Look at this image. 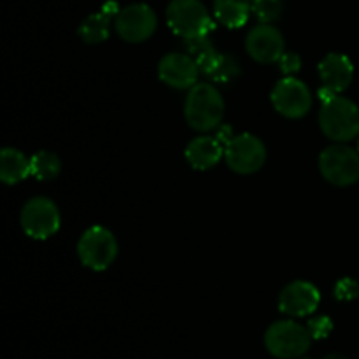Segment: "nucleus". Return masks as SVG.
I'll return each instance as SVG.
<instances>
[{"mask_svg": "<svg viewBox=\"0 0 359 359\" xmlns=\"http://www.w3.org/2000/svg\"><path fill=\"white\" fill-rule=\"evenodd\" d=\"M184 118L196 132L217 128L224 118V100L219 90L210 83H196L189 88L184 102Z\"/></svg>", "mask_w": 359, "mask_h": 359, "instance_id": "1", "label": "nucleus"}, {"mask_svg": "<svg viewBox=\"0 0 359 359\" xmlns=\"http://www.w3.org/2000/svg\"><path fill=\"white\" fill-rule=\"evenodd\" d=\"M323 133L333 142H349L359 137V107L349 98L335 95L319 112Z\"/></svg>", "mask_w": 359, "mask_h": 359, "instance_id": "2", "label": "nucleus"}, {"mask_svg": "<svg viewBox=\"0 0 359 359\" xmlns=\"http://www.w3.org/2000/svg\"><path fill=\"white\" fill-rule=\"evenodd\" d=\"M167 21L172 32L182 39L209 35L214 30L212 18L200 0H170Z\"/></svg>", "mask_w": 359, "mask_h": 359, "instance_id": "3", "label": "nucleus"}, {"mask_svg": "<svg viewBox=\"0 0 359 359\" xmlns=\"http://www.w3.org/2000/svg\"><path fill=\"white\" fill-rule=\"evenodd\" d=\"M319 170L333 186L356 184L359 181V151L337 142L319 154Z\"/></svg>", "mask_w": 359, "mask_h": 359, "instance_id": "4", "label": "nucleus"}, {"mask_svg": "<svg viewBox=\"0 0 359 359\" xmlns=\"http://www.w3.org/2000/svg\"><path fill=\"white\" fill-rule=\"evenodd\" d=\"M311 333L294 321H277L266 330L265 346L272 356L279 359H297L311 347Z\"/></svg>", "mask_w": 359, "mask_h": 359, "instance_id": "5", "label": "nucleus"}, {"mask_svg": "<svg viewBox=\"0 0 359 359\" xmlns=\"http://www.w3.org/2000/svg\"><path fill=\"white\" fill-rule=\"evenodd\" d=\"M77 255L84 266L102 272L114 263L118 256V241L107 228L91 226L81 235Z\"/></svg>", "mask_w": 359, "mask_h": 359, "instance_id": "6", "label": "nucleus"}, {"mask_svg": "<svg viewBox=\"0 0 359 359\" xmlns=\"http://www.w3.org/2000/svg\"><path fill=\"white\" fill-rule=\"evenodd\" d=\"M21 228L28 237L44 241L60 230V210L53 200L46 196H34L25 203L21 210Z\"/></svg>", "mask_w": 359, "mask_h": 359, "instance_id": "7", "label": "nucleus"}, {"mask_svg": "<svg viewBox=\"0 0 359 359\" xmlns=\"http://www.w3.org/2000/svg\"><path fill=\"white\" fill-rule=\"evenodd\" d=\"M224 160L233 172L249 175L258 172L266 161V147L252 133L235 135L224 147Z\"/></svg>", "mask_w": 359, "mask_h": 359, "instance_id": "8", "label": "nucleus"}, {"mask_svg": "<svg viewBox=\"0 0 359 359\" xmlns=\"http://www.w3.org/2000/svg\"><path fill=\"white\" fill-rule=\"evenodd\" d=\"M156 14L147 4H132L123 7L114 18L116 34L126 42H144L156 30Z\"/></svg>", "mask_w": 359, "mask_h": 359, "instance_id": "9", "label": "nucleus"}, {"mask_svg": "<svg viewBox=\"0 0 359 359\" xmlns=\"http://www.w3.org/2000/svg\"><path fill=\"white\" fill-rule=\"evenodd\" d=\"M270 98L276 111L287 119L304 118L312 105L311 90L305 83L291 76L284 77L273 86Z\"/></svg>", "mask_w": 359, "mask_h": 359, "instance_id": "10", "label": "nucleus"}, {"mask_svg": "<svg viewBox=\"0 0 359 359\" xmlns=\"http://www.w3.org/2000/svg\"><path fill=\"white\" fill-rule=\"evenodd\" d=\"M249 56L258 63H276L284 55V37L273 25L259 23L245 39Z\"/></svg>", "mask_w": 359, "mask_h": 359, "instance_id": "11", "label": "nucleus"}, {"mask_svg": "<svg viewBox=\"0 0 359 359\" xmlns=\"http://www.w3.org/2000/svg\"><path fill=\"white\" fill-rule=\"evenodd\" d=\"M321 294L314 284L294 280L287 284L279 297V311L290 318H307L319 307Z\"/></svg>", "mask_w": 359, "mask_h": 359, "instance_id": "12", "label": "nucleus"}, {"mask_svg": "<svg viewBox=\"0 0 359 359\" xmlns=\"http://www.w3.org/2000/svg\"><path fill=\"white\" fill-rule=\"evenodd\" d=\"M198 74V65L188 53H168L158 63L160 79L175 90L195 86Z\"/></svg>", "mask_w": 359, "mask_h": 359, "instance_id": "13", "label": "nucleus"}, {"mask_svg": "<svg viewBox=\"0 0 359 359\" xmlns=\"http://www.w3.org/2000/svg\"><path fill=\"white\" fill-rule=\"evenodd\" d=\"M319 76L323 84L335 93H342L351 86L354 79V65L346 55L340 53H330L319 63Z\"/></svg>", "mask_w": 359, "mask_h": 359, "instance_id": "14", "label": "nucleus"}, {"mask_svg": "<svg viewBox=\"0 0 359 359\" xmlns=\"http://www.w3.org/2000/svg\"><path fill=\"white\" fill-rule=\"evenodd\" d=\"M186 160L195 170H209L216 167L224 154V146L216 137L202 135L186 146Z\"/></svg>", "mask_w": 359, "mask_h": 359, "instance_id": "15", "label": "nucleus"}, {"mask_svg": "<svg viewBox=\"0 0 359 359\" xmlns=\"http://www.w3.org/2000/svg\"><path fill=\"white\" fill-rule=\"evenodd\" d=\"M186 53L191 56L193 60L198 65V70L202 74H205L207 77L214 72V69L219 63V58L223 53H219L216 49V46L212 44V41L209 39V35H200V37H191L184 39Z\"/></svg>", "mask_w": 359, "mask_h": 359, "instance_id": "16", "label": "nucleus"}, {"mask_svg": "<svg viewBox=\"0 0 359 359\" xmlns=\"http://www.w3.org/2000/svg\"><path fill=\"white\" fill-rule=\"evenodd\" d=\"M32 175L30 160L14 147H4L0 153V179L4 184H18Z\"/></svg>", "mask_w": 359, "mask_h": 359, "instance_id": "17", "label": "nucleus"}, {"mask_svg": "<svg viewBox=\"0 0 359 359\" xmlns=\"http://www.w3.org/2000/svg\"><path fill=\"white\" fill-rule=\"evenodd\" d=\"M252 13V0H214V16L226 28H241Z\"/></svg>", "mask_w": 359, "mask_h": 359, "instance_id": "18", "label": "nucleus"}, {"mask_svg": "<svg viewBox=\"0 0 359 359\" xmlns=\"http://www.w3.org/2000/svg\"><path fill=\"white\" fill-rule=\"evenodd\" d=\"M111 20L112 18L109 14H105L104 11H98V13L90 14L79 25L77 34L86 44H100V42L107 41L109 35H111Z\"/></svg>", "mask_w": 359, "mask_h": 359, "instance_id": "19", "label": "nucleus"}, {"mask_svg": "<svg viewBox=\"0 0 359 359\" xmlns=\"http://www.w3.org/2000/svg\"><path fill=\"white\" fill-rule=\"evenodd\" d=\"M32 175L39 181H51L58 177L62 170V161L51 151H39L30 158Z\"/></svg>", "mask_w": 359, "mask_h": 359, "instance_id": "20", "label": "nucleus"}, {"mask_svg": "<svg viewBox=\"0 0 359 359\" xmlns=\"http://www.w3.org/2000/svg\"><path fill=\"white\" fill-rule=\"evenodd\" d=\"M252 14L259 23L272 25L283 14V0H252Z\"/></svg>", "mask_w": 359, "mask_h": 359, "instance_id": "21", "label": "nucleus"}, {"mask_svg": "<svg viewBox=\"0 0 359 359\" xmlns=\"http://www.w3.org/2000/svg\"><path fill=\"white\" fill-rule=\"evenodd\" d=\"M238 74H241V65H238L237 60L231 55H221L219 63H217V67L214 69V72L210 74L209 77L214 83L228 84L231 83Z\"/></svg>", "mask_w": 359, "mask_h": 359, "instance_id": "22", "label": "nucleus"}, {"mask_svg": "<svg viewBox=\"0 0 359 359\" xmlns=\"http://www.w3.org/2000/svg\"><path fill=\"white\" fill-rule=\"evenodd\" d=\"M307 330L311 333L312 340H323L332 333L333 323L328 316H318V318L309 319Z\"/></svg>", "mask_w": 359, "mask_h": 359, "instance_id": "23", "label": "nucleus"}, {"mask_svg": "<svg viewBox=\"0 0 359 359\" xmlns=\"http://www.w3.org/2000/svg\"><path fill=\"white\" fill-rule=\"evenodd\" d=\"M335 297L340 302H351L359 297V283L353 280L351 277H344L337 283L335 286Z\"/></svg>", "mask_w": 359, "mask_h": 359, "instance_id": "24", "label": "nucleus"}, {"mask_svg": "<svg viewBox=\"0 0 359 359\" xmlns=\"http://www.w3.org/2000/svg\"><path fill=\"white\" fill-rule=\"evenodd\" d=\"M277 63H279V69L286 76H293V74H297L302 69V58L297 53H284Z\"/></svg>", "mask_w": 359, "mask_h": 359, "instance_id": "25", "label": "nucleus"}, {"mask_svg": "<svg viewBox=\"0 0 359 359\" xmlns=\"http://www.w3.org/2000/svg\"><path fill=\"white\" fill-rule=\"evenodd\" d=\"M233 133H231V128L230 126H217V133H216V139L219 140L221 144H223L224 147L228 146V144H230V140L233 139Z\"/></svg>", "mask_w": 359, "mask_h": 359, "instance_id": "26", "label": "nucleus"}, {"mask_svg": "<svg viewBox=\"0 0 359 359\" xmlns=\"http://www.w3.org/2000/svg\"><path fill=\"white\" fill-rule=\"evenodd\" d=\"M319 100L323 102V104H325V102H328V100H332L333 97H335V95H339V93H335V91H332L330 90V88H326V86H323L321 90H319Z\"/></svg>", "mask_w": 359, "mask_h": 359, "instance_id": "27", "label": "nucleus"}, {"mask_svg": "<svg viewBox=\"0 0 359 359\" xmlns=\"http://www.w3.org/2000/svg\"><path fill=\"white\" fill-rule=\"evenodd\" d=\"M323 359H347V358L340 356V354H330V356H326V358H323Z\"/></svg>", "mask_w": 359, "mask_h": 359, "instance_id": "28", "label": "nucleus"}, {"mask_svg": "<svg viewBox=\"0 0 359 359\" xmlns=\"http://www.w3.org/2000/svg\"><path fill=\"white\" fill-rule=\"evenodd\" d=\"M358 151H359V139H358Z\"/></svg>", "mask_w": 359, "mask_h": 359, "instance_id": "29", "label": "nucleus"}, {"mask_svg": "<svg viewBox=\"0 0 359 359\" xmlns=\"http://www.w3.org/2000/svg\"><path fill=\"white\" fill-rule=\"evenodd\" d=\"M302 359H307V358H302Z\"/></svg>", "mask_w": 359, "mask_h": 359, "instance_id": "30", "label": "nucleus"}]
</instances>
